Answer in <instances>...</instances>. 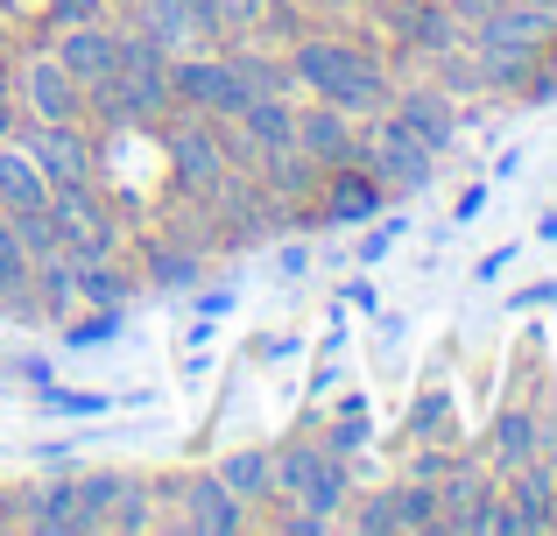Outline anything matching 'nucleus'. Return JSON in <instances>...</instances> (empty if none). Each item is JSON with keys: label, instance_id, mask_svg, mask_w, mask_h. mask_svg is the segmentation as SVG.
I'll return each instance as SVG.
<instances>
[{"label": "nucleus", "instance_id": "9d476101", "mask_svg": "<svg viewBox=\"0 0 557 536\" xmlns=\"http://www.w3.org/2000/svg\"><path fill=\"white\" fill-rule=\"evenodd\" d=\"M14 107H22V121H85V85L50 50H36L14 71Z\"/></svg>", "mask_w": 557, "mask_h": 536}, {"label": "nucleus", "instance_id": "f8f14e48", "mask_svg": "<svg viewBox=\"0 0 557 536\" xmlns=\"http://www.w3.org/2000/svg\"><path fill=\"white\" fill-rule=\"evenodd\" d=\"M381 184L368 177V163H332V170H318V220L325 226H368V220H381Z\"/></svg>", "mask_w": 557, "mask_h": 536}, {"label": "nucleus", "instance_id": "6ab92c4d", "mask_svg": "<svg viewBox=\"0 0 557 536\" xmlns=\"http://www.w3.org/2000/svg\"><path fill=\"white\" fill-rule=\"evenodd\" d=\"M502 481H508L516 529H557V466H550V459H530V466L502 473Z\"/></svg>", "mask_w": 557, "mask_h": 536}, {"label": "nucleus", "instance_id": "412c9836", "mask_svg": "<svg viewBox=\"0 0 557 536\" xmlns=\"http://www.w3.org/2000/svg\"><path fill=\"white\" fill-rule=\"evenodd\" d=\"M212 473L247 501V509L275 495V452H269V445H233V452H219V466H212Z\"/></svg>", "mask_w": 557, "mask_h": 536}, {"label": "nucleus", "instance_id": "ddd939ff", "mask_svg": "<svg viewBox=\"0 0 557 536\" xmlns=\"http://www.w3.org/2000/svg\"><path fill=\"white\" fill-rule=\"evenodd\" d=\"M289 149L311 155L318 170L354 163V155H360V121H354V113H339L332 99H311V107H297V135H289Z\"/></svg>", "mask_w": 557, "mask_h": 536}, {"label": "nucleus", "instance_id": "cd10ccee", "mask_svg": "<svg viewBox=\"0 0 557 536\" xmlns=\"http://www.w3.org/2000/svg\"><path fill=\"white\" fill-rule=\"evenodd\" d=\"M233 57V71H240V85H247V99H261V92H289V64H275V57H255V50H226Z\"/></svg>", "mask_w": 557, "mask_h": 536}, {"label": "nucleus", "instance_id": "37998d69", "mask_svg": "<svg viewBox=\"0 0 557 536\" xmlns=\"http://www.w3.org/2000/svg\"><path fill=\"white\" fill-rule=\"evenodd\" d=\"M536 8H557V0H536Z\"/></svg>", "mask_w": 557, "mask_h": 536}, {"label": "nucleus", "instance_id": "9b49d317", "mask_svg": "<svg viewBox=\"0 0 557 536\" xmlns=\"http://www.w3.org/2000/svg\"><path fill=\"white\" fill-rule=\"evenodd\" d=\"M247 515H255V509H247L212 466H198V473L177 481V529H190V536H240Z\"/></svg>", "mask_w": 557, "mask_h": 536}, {"label": "nucleus", "instance_id": "0eeeda50", "mask_svg": "<svg viewBox=\"0 0 557 536\" xmlns=\"http://www.w3.org/2000/svg\"><path fill=\"white\" fill-rule=\"evenodd\" d=\"M22 141H28V155H36V170H42L50 191H71V184L99 177V141H92L85 121H28Z\"/></svg>", "mask_w": 557, "mask_h": 536}, {"label": "nucleus", "instance_id": "473e14b6", "mask_svg": "<svg viewBox=\"0 0 557 536\" xmlns=\"http://www.w3.org/2000/svg\"><path fill=\"white\" fill-rule=\"evenodd\" d=\"M346 523H354L360 536H388V529H395V487H381V495H368V509H354Z\"/></svg>", "mask_w": 557, "mask_h": 536}, {"label": "nucleus", "instance_id": "7ed1b4c3", "mask_svg": "<svg viewBox=\"0 0 557 536\" xmlns=\"http://www.w3.org/2000/svg\"><path fill=\"white\" fill-rule=\"evenodd\" d=\"M85 107H99V121H163L170 113V50L149 42L141 28H121V64L107 85L85 92Z\"/></svg>", "mask_w": 557, "mask_h": 536}, {"label": "nucleus", "instance_id": "a211bd4d", "mask_svg": "<svg viewBox=\"0 0 557 536\" xmlns=\"http://www.w3.org/2000/svg\"><path fill=\"white\" fill-rule=\"evenodd\" d=\"M8 523L28 529V536H71V473H57V481H36L22 487V495H8Z\"/></svg>", "mask_w": 557, "mask_h": 536}, {"label": "nucleus", "instance_id": "5701e85b", "mask_svg": "<svg viewBox=\"0 0 557 536\" xmlns=\"http://www.w3.org/2000/svg\"><path fill=\"white\" fill-rule=\"evenodd\" d=\"M325 459H339V452H325V445H311V438L283 445V452H275V495H283V501H304V487L325 473Z\"/></svg>", "mask_w": 557, "mask_h": 536}, {"label": "nucleus", "instance_id": "2f4dec72", "mask_svg": "<svg viewBox=\"0 0 557 536\" xmlns=\"http://www.w3.org/2000/svg\"><path fill=\"white\" fill-rule=\"evenodd\" d=\"M121 325H127V311H121V303H92V317H78V325H71L64 339H71V346H99V339H113Z\"/></svg>", "mask_w": 557, "mask_h": 536}, {"label": "nucleus", "instance_id": "423d86ee", "mask_svg": "<svg viewBox=\"0 0 557 536\" xmlns=\"http://www.w3.org/2000/svg\"><path fill=\"white\" fill-rule=\"evenodd\" d=\"M127 28H141L149 42H163L170 57L219 50V42H226L219 0H127Z\"/></svg>", "mask_w": 557, "mask_h": 536}, {"label": "nucleus", "instance_id": "bb28decb", "mask_svg": "<svg viewBox=\"0 0 557 536\" xmlns=\"http://www.w3.org/2000/svg\"><path fill=\"white\" fill-rule=\"evenodd\" d=\"M28 248L14 234V212H0V297H28Z\"/></svg>", "mask_w": 557, "mask_h": 536}, {"label": "nucleus", "instance_id": "aec40b11", "mask_svg": "<svg viewBox=\"0 0 557 536\" xmlns=\"http://www.w3.org/2000/svg\"><path fill=\"white\" fill-rule=\"evenodd\" d=\"M50 205V184H42L36 155H28V141H0V212H36Z\"/></svg>", "mask_w": 557, "mask_h": 536}, {"label": "nucleus", "instance_id": "ea45409f", "mask_svg": "<svg viewBox=\"0 0 557 536\" xmlns=\"http://www.w3.org/2000/svg\"><path fill=\"white\" fill-rule=\"evenodd\" d=\"M508 262H516V248H494L487 262H480V283H502V269H508Z\"/></svg>", "mask_w": 557, "mask_h": 536}, {"label": "nucleus", "instance_id": "b1692460", "mask_svg": "<svg viewBox=\"0 0 557 536\" xmlns=\"http://www.w3.org/2000/svg\"><path fill=\"white\" fill-rule=\"evenodd\" d=\"M395 529H445V487L409 473V481L395 487Z\"/></svg>", "mask_w": 557, "mask_h": 536}, {"label": "nucleus", "instance_id": "7c9ffc66", "mask_svg": "<svg viewBox=\"0 0 557 536\" xmlns=\"http://www.w3.org/2000/svg\"><path fill=\"white\" fill-rule=\"evenodd\" d=\"M437 431H451V396L445 388H423L417 410H409V438H437Z\"/></svg>", "mask_w": 557, "mask_h": 536}, {"label": "nucleus", "instance_id": "f704fd0d", "mask_svg": "<svg viewBox=\"0 0 557 536\" xmlns=\"http://www.w3.org/2000/svg\"><path fill=\"white\" fill-rule=\"evenodd\" d=\"M275 275H283V283H304V275H311V240H283V248H275Z\"/></svg>", "mask_w": 557, "mask_h": 536}, {"label": "nucleus", "instance_id": "c756f323", "mask_svg": "<svg viewBox=\"0 0 557 536\" xmlns=\"http://www.w3.org/2000/svg\"><path fill=\"white\" fill-rule=\"evenodd\" d=\"M368 438H374V431H368V416H360L354 402H346V410L332 416V431H325L318 445H325V452H339V459H360V452H368Z\"/></svg>", "mask_w": 557, "mask_h": 536}, {"label": "nucleus", "instance_id": "a878e982", "mask_svg": "<svg viewBox=\"0 0 557 536\" xmlns=\"http://www.w3.org/2000/svg\"><path fill=\"white\" fill-rule=\"evenodd\" d=\"M198 275H205V262L190 248H156L149 254V283L163 289V297H177V289H198Z\"/></svg>", "mask_w": 557, "mask_h": 536}, {"label": "nucleus", "instance_id": "1a4fd4ad", "mask_svg": "<svg viewBox=\"0 0 557 536\" xmlns=\"http://www.w3.org/2000/svg\"><path fill=\"white\" fill-rule=\"evenodd\" d=\"M50 226H57V248H64L71 262H92V254H121V226H113V205H99L92 184L50 191Z\"/></svg>", "mask_w": 557, "mask_h": 536}, {"label": "nucleus", "instance_id": "39448f33", "mask_svg": "<svg viewBox=\"0 0 557 536\" xmlns=\"http://www.w3.org/2000/svg\"><path fill=\"white\" fill-rule=\"evenodd\" d=\"M360 163H368V177L381 184V191H395V198L423 191V184L437 177V149H431V141H417L395 113L360 121Z\"/></svg>", "mask_w": 557, "mask_h": 536}, {"label": "nucleus", "instance_id": "393cba45", "mask_svg": "<svg viewBox=\"0 0 557 536\" xmlns=\"http://www.w3.org/2000/svg\"><path fill=\"white\" fill-rule=\"evenodd\" d=\"M135 297V275H127L113 254H92V262H78V303H121Z\"/></svg>", "mask_w": 557, "mask_h": 536}, {"label": "nucleus", "instance_id": "72a5a7b5", "mask_svg": "<svg viewBox=\"0 0 557 536\" xmlns=\"http://www.w3.org/2000/svg\"><path fill=\"white\" fill-rule=\"evenodd\" d=\"M50 8V28H71V22H107V0H42Z\"/></svg>", "mask_w": 557, "mask_h": 536}, {"label": "nucleus", "instance_id": "4468645a", "mask_svg": "<svg viewBox=\"0 0 557 536\" xmlns=\"http://www.w3.org/2000/svg\"><path fill=\"white\" fill-rule=\"evenodd\" d=\"M50 57L85 85V92H92V85H107L113 64H121V28H113V22H71V28H57Z\"/></svg>", "mask_w": 557, "mask_h": 536}, {"label": "nucleus", "instance_id": "6e6552de", "mask_svg": "<svg viewBox=\"0 0 557 536\" xmlns=\"http://www.w3.org/2000/svg\"><path fill=\"white\" fill-rule=\"evenodd\" d=\"M163 149H170V163H177V184H184L190 198H212L219 184L233 177V163H226L233 141L219 135V121H205V113H184V121L163 135Z\"/></svg>", "mask_w": 557, "mask_h": 536}, {"label": "nucleus", "instance_id": "58836bf2", "mask_svg": "<svg viewBox=\"0 0 557 536\" xmlns=\"http://www.w3.org/2000/svg\"><path fill=\"white\" fill-rule=\"evenodd\" d=\"M14 135H22V107H14V92L0 85V141H14Z\"/></svg>", "mask_w": 557, "mask_h": 536}, {"label": "nucleus", "instance_id": "4be33fe9", "mask_svg": "<svg viewBox=\"0 0 557 536\" xmlns=\"http://www.w3.org/2000/svg\"><path fill=\"white\" fill-rule=\"evenodd\" d=\"M395 28H403V50H417V57H445V50H459V42H466V28L451 22L437 0L403 8V14H395Z\"/></svg>", "mask_w": 557, "mask_h": 536}, {"label": "nucleus", "instance_id": "2eb2a0df", "mask_svg": "<svg viewBox=\"0 0 557 536\" xmlns=\"http://www.w3.org/2000/svg\"><path fill=\"white\" fill-rule=\"evenodd\" d=\"M451 107H459V99H451L445 85H409V92H395V99H388L395 121H403L417 141H431L437 155H445L451 141H459V113H451Z\"/></svg>", "mask_w": 557, "mask_h": 536}, {"label": "nucleus", "instance_id": "f3484780", "mask_svg": "<svg viewBox=\"0 0 557 536\" xmlns=\"http://www.w3.org/2000/svg\"><path fill=\"white\" fill-rule=\"evenodd\" d=\"M121 487H127V473H113V466L71 473V536H107L113 509H121Z\"/></svg>", "mask_w": 557, "mask_h": 536}, {"label": "nucleus", "instance_id": "c9c22d12", "mask_svg": "<svg viewBox=\"0 0 557 536\" xmlns=\"http://www.w3.org/2000/svg\"><path fill=\"white\" fill-rule=\"evenodd\" d=\"M395 240H403V220H381V226H368V234H360V262H381V254H388Z\"/></svg>", "mask_w": 557, "mask_h": 536}, {"label": "nucleus", "instance_id": "e433bc0d", "mask_svg": "<svg viewBox=\"0 0 557 536\" xmlns=\"http://www.w3.org/2000/svg\"><path fill=\"white\" fill-rule=\"evenodd\" d=\"M42 410H64V416H99V410H107V396H57V388H42Z\"/></svg>", "mask_w": 557, "mask_h": 536}, {"label": "nucleus", "instance_id": "f03ea898", "mask_svg": "<svg viewBox=\"0 0 557 536\" xmlns=\"http://www.w3.org/2000/svg\"><path fill=\"white\" fill-rule=\"evenodd\" d=\"M289 78L311 99H332L339 113H354V121H374L395 99V78L374 64V50H360L346 36H297L289 42Z\"/></svg>", "mask_w": 557, "mask_h": 536}, {"label": "nucleus", "instance_id": "f257e3e1", "mask_svg": "<svg viewBox=\"0 0 557 536\" xmlns=\"http://www.w3.org/2000/svg\"><path fill=\"white\" fill-rule=\"evenodd\" d=\"M466 50L480 64V85H502V92H550V57H557V8L536 0H502L480 28H466Z\"/></svg>", "mask_w": 557, "mask_h": 536}, {"label": "nucleus", "instance_id": "c85d7f7f", "mask_svg": "<svg viewBox=\"0 0 557 536\" xmlns=\"http://www.w3.org/2000/svg\"><path fill=\"white\" fill-rule=\"evenodd\" d=\"M141 529H156V487L127 473V487H121V509H113V536H141Z\"/></svg>", "mask_w": 557, "mask_h": 536}, {"label": "nucleus", "instance_id": "20e7f679", "mask_svg": "<svg viewBox=\"0 0 557 536\" xmlns=\"http://www.w3.org/2000/svg\"><path fill=\"white\" fill-rule=\"evenodd\" d=\"M240 107H247V85H240V71H233L226 42H219V50L170 57V113H205V121L226 127Z\"/></svg>", "mask_w": 557, "mask_h": 536}, {"label": "nucleus", "instance_id": "a19ab883", "mask_svg": "<svg viewBox=\"0 0 557 536\" xmlns=\"http://www.w3.org/2000/svg\"><path fill=\"white\" fill-rule=\"evenodd\" d=\"M550 297H557L550 283H536V289H516V311H536V303H550Z\"/></svg>", "mask_w": 557, "mask_h": 536}, {"label": "nucleus", "instance_id": "4c0bfd02", "mask_svg": "<svg viewBox=\"0 0 557 536\" xmlns=\"http://www.w3.org/2000/svg\"><path fill=\"white\" fill-rule=\"evenodd\" d=\"M437 8H445V14H451L459 28H480V22H487L494 8H502V0H437Z\"/></svg>", "mask_w": 557, "mask_h": 536}, {"label": "nucleus", "instance_id": "dca6fc26", "mask_svg": "<svg viewBox=\"0 0 557 536\" xmlns=\"http://www.w3.org/2000/svg\"><path fill=\"white\" fill-rule=\"evenodd\" d=\"M487 459L494 473H516V466H530V459H544V424H536V410H522V402H508V410H494V424H487Z\"/></svg>", "mask_w": 557, "mask_h": 536}, {"label": "nucleus", "instance_id": "79ce46f5", "mask_svg": "<svg viewBox=\"0 0 557 536\" xmlns=\"http://www.w3.org/2000/svg\"><path fill=\"white\" fill-rule=\"evenodd\" d=\"M536 234H544V240H557V212H544V226H536Z\"/></svg>", "mask_w": 557, "mask_h": 536}]
</instances>
